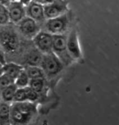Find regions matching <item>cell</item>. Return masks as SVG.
Instances as JSON below:
<instances>
[{
  "mask_svg": "<svg viewBox=\"0 0 119 125\" xmlns=\"http://www.w3.org/2000/svg\"><path fill=\"white\" fill-rule=\"evenodd\" d=\"M18 87L14 83L7 87L1 90V98L3 101L12 103Z\"/></svg>",
  "mask_w": 119,
  "mask_h": 125,
  "instance_id": "obj_15",
  "label": "cell"
},
{
  "mask_svg": "<svg viewBox=\"0 0 119 125\" xmlns=\"http://www.w3.org/2000/svg\"><path fill=\"white\" fill-rule=\"evenodd\" d=\"M24 69L28 74L30 79L37 78H46L43 71L39 66H24Z\"/></svg>",
  "mask_w": 119,
  "mask_h": 125,
  "instance_id": "obj_17",
  "label": "cell"
},
{
  "mask_svg": "<svg viewBox=\"0 0 119 125\" xmlns=\"http://www.w3.org/2000/svg\"><path fill=\"white\" fill-rule=\"evenodd\" d=\"M2 101V98H1V90H0V102Z\"/></svg>",
  "mask_w": 119,
  "mask_h": 125,
  "instance_id": "obj_27",
  "label": "cell"
},
{
  "mask_svg": "<svg viewBox=\"0 0 119 125\" xmlns=\"http://www.w3.org/2000/svg\"><path fill=\"white\" fill-rule=\"evenodd\" d=\"M70 22V17L68 12L56 16L46 19L42 26V30L52 35L65 34Z\"/></svg>",
  "mask_w": 119,
  "mask_h": 125,
  "instance_id": "obj_4",
  "label": "cell"
},
{
  "mask_svg": "<svg viewBox=\"0 0 119 125\" xmlns=\"http://www.w3.org/2000/svg\"><path fill=\"white\" fill-rule=\"evenodd\" d=\"M31 40L36 48L43 54L52 52L53 35L49 32L41 30Z\"/></svg>",
  "mask_w": 119,
  "mask_h": 125,
  "instance_id": "obj_7",
  "label": "cell"
},
{
  "mask_svg": "<svg viewBox=\"0 0 119 125\" xmlns=\"http://www.w3.org/2000/svg\"><path fill=\"white\" fill-rule=\"evenodd\" d=\"M24 69V66L20 63L14 62H6L3 65V73L7 74L15 81Z\"/></svg>",
  "mask_w": 119,
  "mask_h": 125,
  "instance_id": "obj_13",
  "label": "cell"
},
{
  "mask_svg": "<svg viewBox=\"0 0 119 125\" xmlns=\"http://www.w3.org/2000/svg\"><path fill=\"white\" fill-rule=\"evenodd\" d=\"M46 78H37L30 79L29 86L38 94L44 92L46 86Z\"/></svg>",
  "mask_w": 119,
  "mask_h": 125,
  "instance_id": "obj_16",
  "label": "cell"
},
{
  "mask_svg": "<svg viewBox=\"0 0 119 125\" xmlns=\"http://www.w3.org/2000/svg\"><path fill=\"white\" fill-rule=\"evenodd\" d=\"M10 104L1 101L0 102V125H10Z\"/></svg>",
  "mask_w": 119,
  "mask_h": 125,
  "instance_id": "obj_14",
  "label": "cell"
},
{
  "mask_svg": "<svg viewBox=\"0 0 119 125\" xmlns=\"http://www.w3.org/2000/svg\"><path fill=\"white\" fill-rule=\"evenodd\" d=\"M30 79L25 69L21 72L18 77L15 79L14 84L18 88H24L29 86Z\"/></svg>",
  "mask_w": 119,
  "mask_h": 125,
  "instance_id": "obj_18",
  "label": "cell"
},
{
  "mask_svg": "<svg viewBox=\"0 0 119 125\" xmlns=\"http://www.w3.org/2000/svg\"><path fill=\"white\" fill-rule=\"evenodd\" d=\"M25 90L26 93L27 101L36 102L39 100L40 96L39 94L33 90V89H31L29 86L26 87Z\"/></svg>",
  "mask_w": 119,
  "mask_h": 125,
  "instance_id": "obj_22",
  "label": "cell"
},
{
  "mask_svg": "<svg viewBox=\"0 0 119 125\" xmlns=\"http://www.w3.org/2000/svg\"><path fill=\"white\" fill-rule=\"evenodd\" d=\"M34 45V44H33ZM43 54L34 45V47L26 52L23 58L22 65L24 66H39L41 62Z\"/></svg>",
  "mask_w": 119,
  "mask_h": 125,
  "instance_id": "obj_12",
  "label": "cell"
},
{
  "mask_svg": "<svg viewBox=\"0 0 119 125\" xmlns=\"http://www.w3.org/2000/svg\"><path fill=\"white\" fill-rule=\"evenodd\" d=\"M10 22L7 7L0 3V26L6 25Z\"/></svg>",
  "mask_w": 119,
  "mask_h": 125,
  "instance_id": "obj_19",
  "label": "cell"
},
{
  "mask_svg": "<svg viewBox=\"0 0 119 125\" xmlns=\"http://www.w3.org/2000/svg\"><path fill=\"white\" fill-rule=\"evenodd\" d=\"M31 1H34L35 2L39 3V4H41V5L44 6L52 2L54 0H31Z\"/></svg>",
  "mask_w": 119,
  "mask_h": 125,
  "instance_id": "obj_24",
  "label": "cell"
},
{
  "mask_svg": "<svg viewBox=\"0 0 119 125\" xmlns=\"http://www.w3.org/2000/svg\"><path fill=\"white\" fill-rule=\"evenodd\" d=\"M15 25L22 37L27 40H32L42 30L40 24L27 16L23 18Z\"/></svg>",
  "mask_w": 119,
  "mask_h": 125,
  "instance_id": "obj_6",
  "label": "cell"
},
{
  "mask_svg": "<svg viewBox=\"0 0 119 125\" xmlns=\"http://www.w3.org/2000/svg\"><path fill=\"white\" fill-rule=\"evenodd\" d=\"M52 52L65 66L73 62L67 49V36L65 34L53 35Z\"/></svg>",
  "mask_w": 119,
  "mask_h": 125,
  "instance_id": "obj_5",
  "label": "cell"
},
{
  "mask_svg": "<svg viewBox=\"0 0 119 125\" xmlns=\"http://www.w3.org/2000/svg\"><path fill=\"white\" fill-rule=\"evenodd\" d=\"M11 1H12V0H0V3H1V4H4V5H5L6 6H7L9 4H10Z\"/></svg>",
  "mask_w": 119,
  "mask_h": 125,
  "instance_id": "obj_25",
  "label": "cell"
},
{
  "mask_svg": "<svg viewBox=\"0 0 119 125\" xmlns=\"http://www.w3.org/2000/svg\"><path fill=\"white\" fill-rule=\"evenodd\" d=\"M22 37L15 24L10 22L0 26V45L5 55L19 54L22 49Z\"/></svg>",
  "mask_w": 119,
  "mask_h": 125,
  "instance_id": "obj_1",
  "label": "cell"
},
{
  "mask_svg": "<svg viewBox=\"0 0 119 125\" xmlns=\"http://www.w3.org/2000/svg\"><path fill=\"white\" fill-rule=\"evenodd\" d=\"M10 22L16 25L26 16V6L24 3L16 0H12L7 6Z\"/></svg>",
  "mask_w": 119,
  "mask_h": 125,
  "instance_id": "obj_8",
  "label": "cell"
},
{
  "mask_svg": "<svg viewBox=\"0 0 119 125\" xmlns=\"http://www.w3.org/2000/svg\"><path fill=\"white\" fill-rule=\"evenodd\" d=\"M27 101L25 87L18 88L15 92L13 102Z\"/></svg>",
  "mask_w": 119,
  "mask_h": 125,
  "instance_id": "obj_20",
  "label": "cell"
},
{
  "mask_svg": "<svg viewBox=\"0 0 119 125\" xmlns=\"http://www.w3.org/2000/svg\"><path fill=\"white\" fill-rule=\"evenodd\" d=\"M67 49L71 58L74 61H78L82 57L80 43L77 31L73 29L67 36Z\"/></svg>",
  "mask_w": 119,
  "mask_h": 125,
  "instance_id": "obj_9",
  "label": "cell"
},
{
  "mask_svg": "<svg viewBox=\"0 0 119 125\" xmlns=\"http://www.w3.org/2000/svg\"><path fill=\"white\" fill-rule=\"evenodd\" d=\"M46 19L60 16L68 12L67 3L64 0H54L52 2L44 6Z\"/></svg>",
  "mask_w": 119,
  "mask_h": 125,
  "instance_id": "obj_10",
  "label": "cell"
},
{
  "mask_svg": "<svg viewBox=\"0 0 119 125\" xmlns=\"http://www.w3.org/2000/svg\"><path fill=\"white\" fill-rule=\"evenodd\" d=\"M37 114L36 102H12L10 104V125L29 124Z\"/></svg>",
  "mask_w": 119,
  "mask_h": 125,
  "instance_id": "obj_2",
  "label": "cell"
},
{
  "mask_svg": "<svg viewBox=\"0 0 119 125\" xmlns=\"http://www.w3.org/2000/svg\"><path fill=\"white\" fill-rule=\"evenodd\" d=\"M26 16L34 19L37 22L41 25L46 21L45 13H44V5L39 3L30 1L26 5Z\"/></svg>",
  "mask_w": 119,
  "mask_h": 125,
  "instance_id": "obj_11",
  "label": "cell"
},
{
  "mask_svg": "<svg viewBox=\"0 0 119 125\" xmlns=\"http://www.w3.org/2000/svg\"><path fill=\"white\" fill-rule=\"evenodd\" d=\"M13 83H14V80L7 74L3 73L2 75L0 76V90H1Z\"/></svg>",
  "mask_w": 119,
  "mask_h": 125,
  "instance_id": "obj_21",
  "label": "cell"
},
{
  "mask_svg": "<svg viewBox=\"0 0 119 125\" xmlns=\"http://www.w3.org/2000/svg\"><path fill=\"white\" fill-rule=\"evenodd\" d=\"M40 66L41 68L46 79L54 78L62 72L65 65L53 52L44 54Z\"/></svg>",
  "mask_w": 119,
  "mask_h": 125,
  "instance_id": "obj_3",
  "label": "cell"
},
{
  "mask_svg": "<svg viewBox=\"0 0 119 125\" xmlns=\"http://www.w3.org/2000/svg\"><path fill=\"white\" fill-rule=\"evenodd\" d=\"M3 64L0 62V76L3 74Z\"/></svg>",
  "mask_w": 119,
  "mask_h": 125,
  "instance_id": "obj_26",
  "label": "cell"
},
{
  "mask_svg": "<svg viewBox=\"0 0 119 125\" xmlns=\"http://www.w3.org/2000/svg\"><path fill=\"white\" fill-rule=\"evenodd\" d=\"M0 62L2 63L3 65L7 62V61H6V57L5 54H4V52L3 51L1 45H0Z\"/></svg>",
  "mask_w": 119,
  "mask_h": 125,
  "instance_id": "obj_23",
  "label": "cell"
}]
</instances>
